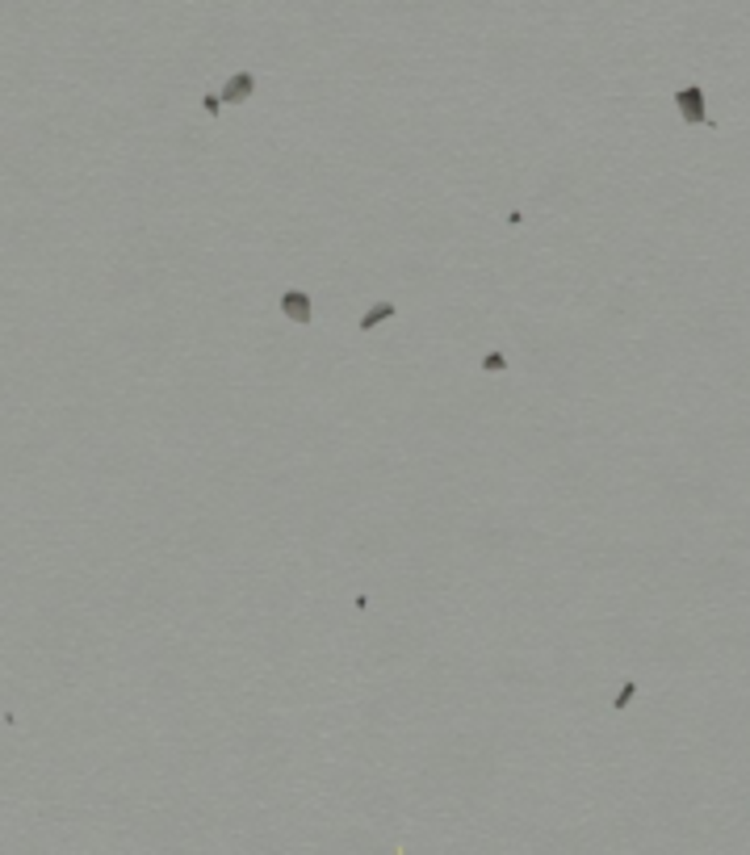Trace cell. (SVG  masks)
<instances>
[{
  "mask_svg": "<svg viewBox=\"0 0 750 855\" xmlns=\"http://www.w3.org/2000/svg\"><path fill=\"white\" fill-rule=\"evenodd\" d=\"M675 105H679V113H683L687 126H713V118L704 113V92L696 85L679 88V92H675Z\"/></svg>",
  "mask_w": 750,
  "mask_h": 855,
  "instance_id": "cell-1",
  "label": "cell"
},
{
  "mask_svg": "<svg viewBox=\"0 0 750 855\" xmlns=\"http://www.w3.org/2000/svg\"><path fill=\"white\" fill-rule=\"evenodd\" d=\"M281 311H285V319H294L298 327H306V323H311V315H315V306H311V294H306V289H285V294H281Z\"/></svg>",
  "mask_w": 750,
  "mask_h": 855,
  "instance_id": "cell-2",
  "label": "cell"
},
{
  "mask_svg": "<svg viewBox=\"0 0 750 855\" xmlns=\"http://www.w3.org/2000/svg\"><path fill=\"white\" fill-rule=\"evenodd\" d=\"M251 92H256V76H251V72H239V76H231V80L223 85V101H227V105H244Z\"/></svg>",
  "mask_w": 750,
  "mask_h": 855,
  "instance_id": "cell-3",
  "label": "cell"
},
{
  "mask_svg": "<svg viewBox=\"0 0 750 855\" xmlns=\"http://www.w3.org/2000/svg\"><path fill=\"white\" fill-rule=\"evenodd\" d=\"M386 319H394V302H377L365 319H361V332H373L377 323H386Z\"/></svg>",
  "mask_w": 750,
  "mask_h": 855,
  "instance_id": "cell-4",
  "label": "cell"
},
{
  "mask_svg": "<svg viewBox=\"0 0 750 855\" xmlns=\"http://www.w3.org/2000/svg\"><path fill=\"white\" fill-rule=\"evenodd\" d=\"M633 696H637V684H633V680H629V684H625V687H620V692H616V700H612V709H629V700H633Z\"/></svg>",
  "mask_w": 750,
  "mask_h": 855,
  "instance_id": "cell-5",
  "label": "cell"
},
{
  "mask_svg": "<svg viewBox=\"0 0 750 855\" xmlns=\"http://www.w3.org/2000/svg\"><path fill=\"white\" fill-rule=\"evenodd\" d=\"M482 369H487V373H499V369H507V356H503V352H487V356H482Z\"/></svg>",
  "mask_w": 750,
  "mask_h": 855,
  "instance_id": "cell-6",
  "label": "cell"
},
{
  "mask_svg": "<svg viewBox=\"0 0 750 855\" xmlns=\"http://www.w3.org/2000/svg\"><path fill=\"white\" fill-rule=\"evenodd\" d=\"M201 109H206L210 118H218V113H223V92H210V96L201 101Z\"/></svg>",
  "mask_w": 750,
  "mask_h": 855,
  "instance_id": "cell-7",
  "label": "cell"
}]
</instances>
